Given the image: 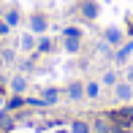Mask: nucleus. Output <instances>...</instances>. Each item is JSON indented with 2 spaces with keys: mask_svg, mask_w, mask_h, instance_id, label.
I'll return each instance as SVG.
<instances>
[{
  "mask_svg": "<svg viewBox=\"0 0 133 133\" xmlns=\"http://www.w3.org/2000/svg\"><path fill=\"white\" fill-rule=\"evenodd\" d=\"M109 119H111V125H122V128H130V122H133V106L114 109V111L109 114Z\"/></svg>",
  "mask_w": 133,
  "mask_h": 133,
  "instance_id": "f257e3e1",
  "label": "nucleus"
},
{
  "mask_svg": "<svg viewBox=\"0 0 133 133\" xmlns=\"http://www.w3.org/2000/svg\"><path fill=\"white\" fill-rule=\"evenodd\" d=\"M122 38H125V35H122L119 27H106L103 30V41L109 46H122Z\"/></svg>",
  "mask_w": 133,
  "mask_h": 133,
  "instance_id": "f03ea898",
  "label": "nucleus"
},
{
  "mask_svg": "<svg viewBox=\"0 0 133 133\" xmlns=\"http://www.w3.org/2000/svg\"><path fill=\"white\" fill-rule=\"evenodd\" d=\"M114 95H117L119 101H130L133 98V84L130 82H117L114 84Z\"/></svg>",
  "mask_w": 133,
  "mask_h": 133,
  "instance_id": "7ed1b4c3",
  "label": "nucleus"
},
{
  "mask_svg": "<svg viewBox=\"0 0 133 133\" xmlns=\"http://www.w3.org/2000/svg\"><path fill=\"white\" fill-rule=\"evenodd\" d=\"M46 27H49V22H46L44 14H33L30 16V30H33V33H44Z\"/></svg>",
  "mask_w": 133,
  "mask_h": 133,
  "instance_id": "20e7f679",
  "label": "nucleus"
},
{
  "mask_svg": "<svg viewBox=\"0 0 133 133\" xmlns=\"http://www.w3.org/2000/svg\"><path fill=\"white\" fill-rule=\"evenodd\" d=\"M130 54H133V41H128V44H122V46H119V52L114 54V60H117V63H125Z\"/></svg>",
  "mask_w": 133,
  "mask_h": 133,
  "instance_id": "39448f33",
  "label": "nucleus"
},
{
  "mask_svg": "<svg viewBox=\"0 0 133 133\" xmlns=\"http://www.w3.org/2000/svg\"><path fill=\"white\" fill-rule=\"evenodd\" d=\"M82 14L87 16V19H95V16H98V3H92V0H84V3H82Z\"/></svg>",
  "mask_w": 133,
  "mask_h": 133,
  "instance_id": "423d86ee",
  "label": "nucleus"
},
{
  "mask_svg": "<svg viewBox=\"0 0 133 133\" xmlns=\"http://www.w3.org/2000/svg\"><path fill=\"white\" fill-rule=\"evenodd\" d=\"M68 98H71V101H79V98H84V84H79V82H71V87H68Z\"/></svg>",
  "mask_w": 133,
  "mask_h": 133,
  "instance_id": "0eeeda50",
  "label": "nucleus"
},
{
  "mask_svg": "<svg viewBox=\"0 0 133 133\" xmlns=\"http://www.w3.org/2000/svg\"><path fill=\"white\" fill-rule=\"evenodd\" d=\"M111 128H114V125H111V119H103V117L92 122V130H95V133H111Z\"/></svg>",
  "mask_w": 133,
  "mask_h": 133,
  "instance_id": "6e6552de",
  "label": "nucleus"
},
{
  "mask_svg": "<svg viewBox=\"0 0 133 133\" xmlns=\"http://www.w3.org/2000/svg\"><path fill=\"white\" fill-rule=\"evenodd\" d=\"M79 49H82V38H71V35H65V52L76 54Z\"/></svg>",
  "mask_w": 133,
  "mask_h": 133,
  "instance_id": "1a4fd4ad",
  "label": "nucleus"
},
{
  "mask_svg": "<svg viewBox=\"0 0 133 133\" xmlns=\"http://www.w3.org/2000/svg\"><path fill=\"white\" fill-rule=\"evenodd\" d=\"M90 130L92 128H90L84 119H74V122H71V133H90Z\"/></svg>",
  "mask_w": 133,
  "mask_h": 133,
  "instance_id": "9d476101",
  "label": "nucleus"
},
{
  "mask_svg": "<svg viewBox=\"0 0 133 133\" xmlns=\"http://www.w3.org/2000/svg\"><path fill=\"white\" fill-rule=\"evenodd\" d=\"M84 95H87V98H98V95H101V84H98V82L84 84Z\"/></svg>",
  "mask_w": 133,
  "mask_h": 133,
  "instance_id": "9b49d317",
  "label": "nucleus"
},
{
  "mask_svg": "<svg viewBox=\"0 0 133 133\" xmlns=\"http://www.w3.org/2000/svg\"><path fill=\"white\" fill-rule=\"evenodd\" d=\"M25 87H27L25 76H14V79H11V90H14V92H25Z\"/></svg>",
  "mask_w": 133,
  "mask_h": 133,
  "instance_id": "f8f14e48",
  "label": "nucleus"
},
{
  "mask_svg": "<svg viewBox=\"0 0 133 133\" xmlns=\"http://www.w3.org/2000/svg\"><path fill=\"white\" fill-rule=\"evenodd\" d=\"M57 98H60V92H57L54 87L44 90V103H57Z\"/></svg>",
  "mask_w": 133,
  "mask_h": 133,
  "instance_id": "ddd939ff",
  "label": "nucleus"
},
{
  "mask_svg": "<svg viewBox=\"0 0 133 133\" xmlns=\"http://www.w3.org/2000/svg\"><path fill=\"white\" fill-rule=\"evenodd\" d=\"M19 19H22V16H19V11H16V8H11L8 11V14H5V25H19Z\"/></svg>",
  "mask_w": 133,
  "mask_h": 133,
  "instance_id": "4468645a",
  "label": "nucleus"
},
{
  "mask_svg": "<svg viewBox=\"0 0 133 133\" xmlns=\"http://www.w3.org/2000/svg\"><path fill=\"white\" fill-rule=\"evenodd\" d=\"M22 49H35V38H33V35H22Z\"/></svg>",
  "mask_w": 133,
  "mask_h": 133,
  "instance_id": "2eb2a0df",
  "label": "nucleus"
},
{
  "mask_svg": "<svg viewBox=\"0 0 133 133\" xmlns=\"http://www.w3.org/2000/svg\"><path fill=\"white\" fill-rule=\"evenodd\" d=\"M103 84H111L114 87V84H117V74H114V71H106L103 74Z\"/></svg>",
  "mask_w": 133,
  "mask_h": 133,
  "instance_id": "dca6fc26",
  "label": "nucleus"
},
{
  "mask_svg": "<svg viewBox=\"0 0 133 133\" xmlns=\"http://www.w3.org/2000/svg\"><path fill=\"white\" fill-rule=\"evenodd\" d=\"M11 117H8V111H0V128H11Z\"/></svg>",
  "mask_w": 133,
  "mask_h": 133,
  "instance_id": "f3484780",
  "label": "nucleus"
},
{
  "mask_svg": "<svg viewBox=\"0 0 133 133\" xmlns=\"http://www.w3.org/2000/svg\"><path fill=\"white\" fill-rule=\"evenodd\" d=\"M38 52H52V41L49 38H41L38 41Z\"/></svg>",
  "mask_w": 133,
  "mask_h": 133,
  "instance_id": "a211bd4d",
  "label": "nucleus"
},
{
  "mask_svg": "<svg viewBox=\"0 0 133 133\" xmlns=\"http://www.w3.org/2000/svg\"><path fill=\"white\" fill-rule=\"evenodd\" d=\"M22 103H25V101H22V98H11L8 103H5V109H8V111H14V109H19Z\"/></svg>",
  "mask_w": 133,
  "mask_h": 133,
  "instance_id": "6ab92c4d",
  "label": "nucleus"
},
{
  "mask_svg": "<svg viewBox=\"0 0 133 133\" xmlns=\"http://www.w3.org/2000/svg\"><path fill=\"white\" fill-rule=\"evenodd\" d=\"M63 35H71V38H82V30H79V27H68Z\"/></svg>",
  "mask_w": 133,
  "mask_h": 133,
  "instance_id": "aec40b11",
  "label": "nucleus"
},
{
  "mask_svg": "<svg viewBox=\"0 0 133 133\" xmlns=\"http://www.w3.org/2000/svg\"><path fill=\"white\" fill-rule=\"evenodd\" d=\"M111 133H130V130H128V128H122V125H114Z\"/></svg>",
  "mask_w": 133,
  "mask_h": 133,
  "instance_id": "412c9836",
  "label": "nucleus"
},
{
  "mask_svg": "<svg viewBox=\"0 0 133 133\" xmlns=\"http://www.w3.org/2000/svg\"><path fill=\"white\" fill-rule=\"evenodd\" d=\"M8 33V25H5V19H0V35H5Z\"/></svg>",
  "mask_w": 133,
  "mask_h": 133,
  "instance_id": "4be33fe9",
  "label": "nucleus"
},
{
  "mask_svg": "<svg viewBox=\"0 0 133 133\" xmlns=\"http://www.w3.org/2000/svg\"><path fill=\"white\" fill-rule=\"evenodd\" d=\"M128 82L133 84V68H128Z\"/></svg>",
  "mask_w": 133,
  "mask_h": 133,
  "instance_id": "5701e85b",
  "label": "nucleus"
},
{
  "mask_svg": "<svg viewBox=\"0 0 133 133\" xmlns=\"http://www.w3.org/2000/svg\"><path fill=\"white\" fill-rule=\"evenodd\" d=\"M3 103H5V101H3V87H0V109H3Z\"/></svg>",
  "mask_w": 133,
  "mask_h": 133,
  "instance_id": "b1692460",
  "label": "nucleus"
}]
</instances>
